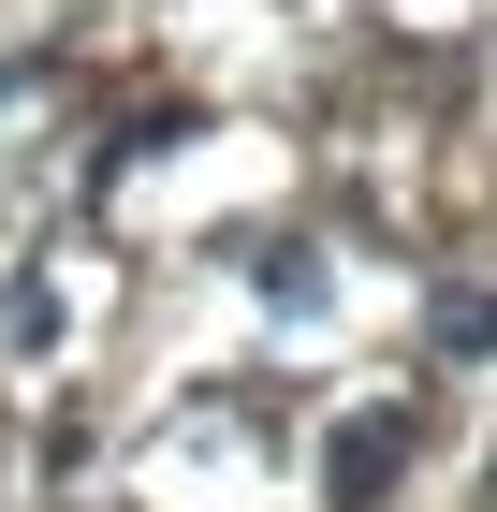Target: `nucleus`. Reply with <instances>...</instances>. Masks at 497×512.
Wrapping results in <instances>:
<instances>
[{"label":"nucleus","mask_w":497,"mask_h":512,"mask_svg":"<svg viewBox=\"0 0 497 512\" xmlns=\"http://www.w3.org/2000/svg\"><path fill=\"white\" fill-rule=\"evenodd\" d=\"M395 469H410V410H337V439H322V498H337V512H381Z\"/></svg>","instance_id":"f257e3e1"},{"label":"nucleus","mask_w":497,"mask_h":512,"mask_svg":"<svg viewBox=\"0 0 497 512\" xmlns=\"http://www.w3.org/2000/svg\"><path fill=\"white\" fill-rule=\"evenodd\" d=\"M439 352H497V293H439Z\"/></svg>","instance_id":"f03ea898"}]
</instances>
